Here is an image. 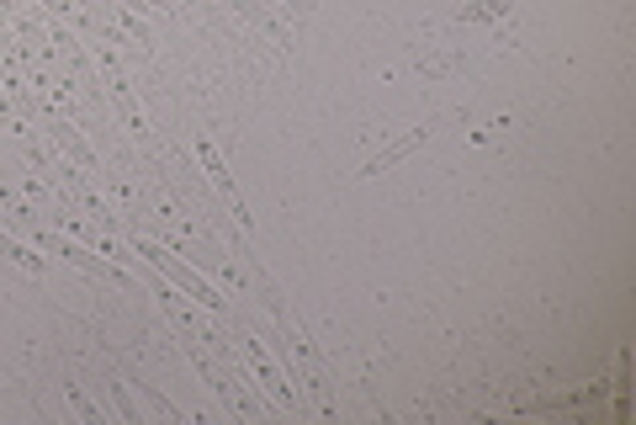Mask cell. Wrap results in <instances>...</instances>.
I'll list each match as a JSON object with an SVG mask.
<instances>
[{
  "instance_id": "9c48e42d",
  "label": "cell",
  "mask_w": 636,
  "mask_h": 425,
  "mask_svg": "<svg viewBox=\"0 0 636 425\" xmlns=\"http://www.w3.org/2000/svg\"><path fill=\"white\" fill-rule=\"evenodd\" d=\"M122 27H127V33H133L138 42H155V33H149V27H144V22H138V16H133L127 5H122Z\"/></svg>"
},
{
  "instance_id": "52a82bcc",
  "label": "cell",
  "mask_w": 636,
  "mask_h": 425,
  "mask_svg": "<svg viewBox=\"0 0 636 425\" xmlns=\"http://www.w3.org/2000/svg\"><path fill=\"white\" fill-rule=\"evenodd\" d=\"M430 133H436V123H419V127H408V133H403V138H393V144H388L382 155H371V160L360 166V175H382V170H393L397 160H408V155H414L419 144H430Z\"/></svg>"
},
{
  "instance_id": "3957f363",
  "label": "cell",
  "mask_w": 636,
  "mask_h": 425,
  "mask_svg": "<svg viewBox=\"0 0 636 425\" xmlns=\"http://www.w3.org/2000/svg\"><path fill=\"white\" fill-rule=\"evenodd\" d=\"M38 245L53 255H64L75 271H85V277H96V282H107V288H127V271H122L118 260H107L101 251H90V245H75V240H64V234H48V229H38Z\"/></svg>"
},
{
  "instance_id": "5b68a950",
  "label": "cell",
  "mask_w": 636,
  "mask_h": 425,
  "mask_svg": "<svg viewBox=\"0 0 636 425\" xmlns=\"http://www.w3.org/2000/svg\"><path fill=\"white\" fill-rule=\"evenodd\" d=\"M96 64H101V81H107V90H112V101H118V118L133 133H144V112H138V96L127 90V81H122V64H118V53H96Z\"/></svg>"
},
{
  "instance_id": "6da1fadb",
  "label": "cell",
  "mask_w": 636,
  "mask_h": 425,
  "mask_svg": "<svg viewBox=\"0 0 636 425\" xmlns=\"http://www.w3.org/2000/svg\"><path fill=\"white\" fill-rule=\"evenodd\" d=\"M127 245H133V251L144 255V260L155 266V271L164 277V282H170V288H175V293H186L192 303H197V308H207L212 319H223V314H229L223 293H218V288H212V282L201 277L197 266H186V260H181V255L170 251V245H159V240H144V234H127Z\"/></svg>"
},
{
  "instance_id": "8992f818",
  "label": "cell",
  "mask_w": 636,
  "mask_h": 425,
  "mask_svg": "<svg viewBox=\"0 0 636 425\" xmlns=\"http://www.w3.org/2000/svg\"><path fill=\"white\" fill-rule=\"evenodd\" d=\"M42 123H48V133H53V144H59V149H64V155L75 160V166H85V175H96V170H101L96 149H90V144H85V138H80L75 127L64 123V118H59L53 107H42Z\"/></svg>"
},
{
  "instance_id": "ba28073f",
  "label": "cell",
  "mask_w": 636,
  "mask_h": 425,
  "mask_svg": "<svg viewBox=\"0 0 636 425\" xmlns=\"http://www.w3.org/2000/svg\"><path fill=\"white\" fill-rule=\"evenodd\" d=\"M0 255H5V260H16L22 271H33V277H42V255L33 251V245H22L16 234H5V229H0Z\"/></svg>"
},
{
  "instance_id": "7a4b0ae2",
  "label": "cell",
  "mask_w": 636,
  "mask_h": 425,
  "mask_svg": "<svg viewBox=\"0 0 636 425\" xmlns=\"http://www.w3.org/2000/svg\"><path fill=\"white\" fill-rule=\"evenodd\" d=\"M229 245H234V255H238V271H244V282L255 288V298H260V308L277 319V330H286L292 325V314H286V293H281L277 282H271V271L255 260V251H249V240H244V229H234L229 234Z\"/></svg>"
},
{
  "instance_id": "277c9868",
  "label": "cell",
  "mask_w": 636,
  "mask_h": 425,
  "mask_svg": "<svg viewBox=\"0 0 636 425\" xmlns=\"http://www.w3.org/2000/svg\"><path fill=\"white\" fill-rule=\"evenodd\" d=\"M197 160H201V170H207V181H212V192H218V203L238 218V229H249V208H244V197H238L234 175L223 170V155L212 149V138H197Z\"/></svg>"
}]
</instances>
